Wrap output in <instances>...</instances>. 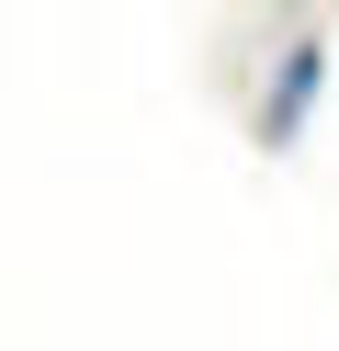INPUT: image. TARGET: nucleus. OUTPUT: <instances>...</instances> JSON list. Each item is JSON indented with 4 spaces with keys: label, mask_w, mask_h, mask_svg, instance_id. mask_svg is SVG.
Returning <instances> with one entry per match:
<instances>
[{
    "label": "nucleus",
    "mask_w": 339,
    "mask_h": 351,
    "mask_svg": "<svg viewBox=\"0 0 339 351\" xmlns=\"http://www.w3.org/2000/svg\"><path fill=\"white\" fill-rule=\"evenodd\" d=\"M316 69H328V34H294L283 69H271V91H260V147H294V125L316 102Z\"/></svg>",
    "instance_id": "nucleus-1"
}]
</instances>
